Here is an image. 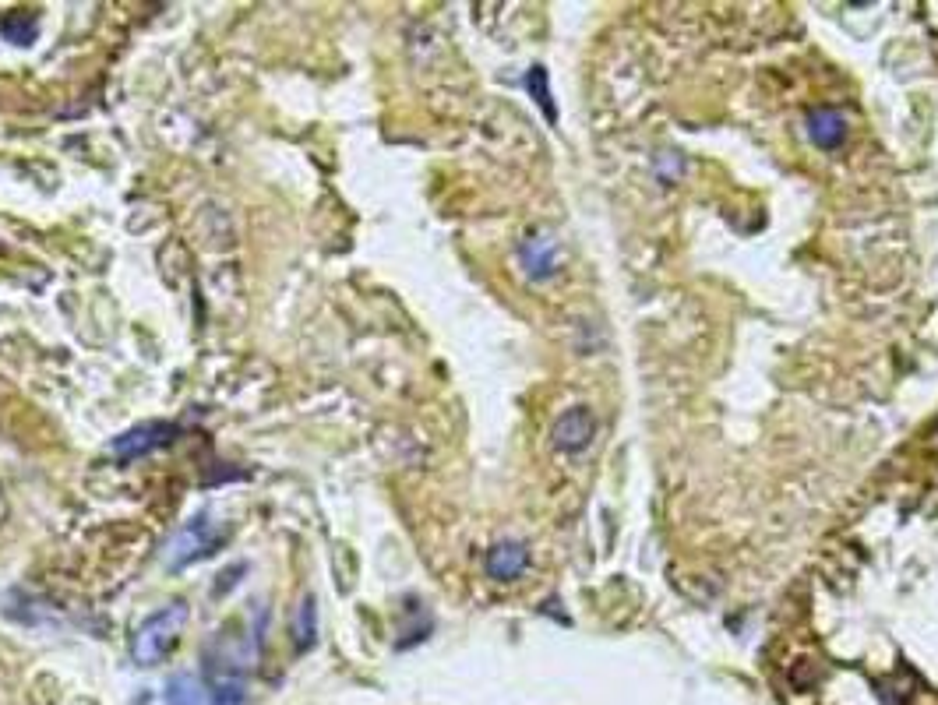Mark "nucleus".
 <instances>
[{
	"label": "nucleus",
	"instance_id": "8",
	"mask_svg": "<svg viewBox=\"0 0 938 705\" xmlns=\"http://www.w3.org/2000/svg\"><path fill=\"white\" fill-rule=\"evenodd\" d=\"M808 131H812V141L819 149H840L847 141V120H843L840 110L826 106V110L808 113Z\"/></svg>",
	"mask_w": 938,
	"mask_h": 705
},
{
	"label": "nucleus",
	"instance_id": "13",
	"mask_svg": "<svg viewBox=\"0 0 938 705\" xmlns=\"http://www.w3.org/2000/svg\"><path fill=\"white\" fill-rule=\"evenodd\" d=\"M4 519H8V498H4V490H0V526H4Z\"/></svg>",
	"mask_w": 938,
	"mask_h": 705
},
{
	"label": "nucleus",
	"instance_id": "4",
	"mask_svg": "<svg viewBox=\"0 0 938 705\" xmlns=\"http://www.w3.org/2000/svg\"><path fill=\"white\" fill-rule=\"evenodd\" d=\"M177 438H180L177 423L149 420V423H138V427H131V431H124L120 438H113L110 441V452L117 455L120 462H134V459H142V455L159 452V448L173 445Z\"/></svg>",
	"mask_w": 938,
	"mask_h": 705
},
{
	"label": "nucleus",
	"instance_id": "3",
	"mask_svg": "<svg viewBox=\"0 0 938 705\" xmlns=\"http://www.w3.org/2000/svg\"><path fill=\"white\" fill-rule=\"evenodd\" d=\"M230 540V526L216 522L212 515H194L191 522L177 529L163 547V568L166 572H184L187 564L205 561Z\"/></svg>",
	"mask_w": 938,
	"mask_h": 705
},
{
	"label": "nucleus",
	"instance_id": "12",
	"mask_svg": "<svg viewBox=\"0 0 938 705\" xmlns=\"http://www.w3.org/2000/svg\"><path fill=\"white\" fill-rule=\"evenodd\" d=\"M526 85H529V92H533V99H536V106L547 113V120H558V110H554V103H551V89H547V71L544 67H533L526 75Z\"/></svg>",
	"mask_w": 938,
	"mask_h": 705
},
{
	"label": "nucleus",
	"instance_id": "2",
	"mask_svg": "<svg viewBox=\"0 0 938 705\" xmlns=\"http://www.w3.org/2000/svg\"><path fill=\"white\" fill-rule=\"evenodd\" d=\"M187 617H191V610H187L184 600L166 603L156 614L145 617V621L134 628V639H131L134 663H138V667H159V663L177 649L180 635H184V628H187Z\"/></svg>",
	"mask_w": 938,
	"mask_h": 705
},
{
	"label": "nucleus",
	"instance_id": "9",
	"mask_svg": "<svg viewBox=\"0 0 938 705\" xmlns=\"http://www.w3.org/2000/svg\"><path fill=\"white\" fill-rule=\"evenodd\" d=\"M290 635H293V649H297V653L314 649V642H318V603H314V596H300L297 610H293V621H290Z\"/></svg>",
	"mask_w": 938,
	"mask_h": 705
},
{
	"label": "nucleus",
	"instance_id": "7",
	"mask_svg": "<svg viewBox=\"0 0 938 705\" xmlns=\"http://www.w3.org/2000/svg\"><path fill=\"white\" fill-rule=\"evenodd\" d=\"M166 705H219V695L201 674H173L166 681Z\"/></svg>",
	"mask_w": 938,
	"mask_h": 705
},
{
	"label": "nucleus",
	"instance_id": "1",
	"mask_svg": "<svg viewBox=\"0 0 938 705\" xmlns=\"http://www.w3.org/2000/svg\"><path fill=\"white\" fill-rule=\"evenodd\" d=\"M261 656V635L244 631L233 635V628L216 631L205 646V681L209 684H247V674L258 667Z\"/></svg>",
	"mask_w": 938,
	"mask_h": 705
},
{
	"label": "nucleus",
	"instance_id": "6",
	"mask_svg": "<svg viewBox=\"0 0 938 705\" xmlns=\"http://www.w3.org/2000/svg\"><path fill=\"white\" fill-rule=\"evenodd\" d=\"M529 568V550L526 543L519 540H501L487 550V575L498 582H512L519 579L522 572Z\"/></svg>",
	"mask_w": 938,
	"mask_h": 705
},
{
	"label": "nucleus",
	"instance_id": "11",
	"mask_svg": "<svg viewBox=\"0 0 938 705\" xmlns=\"http://www.w3.org/2000/svg\"><path fill=\"white\" fill-rule=\"evenodd\" d=\"M0 36L15 46H29L32 39L39 36V25H36V18H25L22 11H11V15L0 22Z\"/></svg>",
	"mask_w": 938,
	"mask_h": 705
},
{
	"label": "nucleus",
	"instance_id": "10",
	"mask_svg": "<svg viewBox=\"0 0 938 705\" xmlns=\"http://www.w3.org/2000/svg\"><path fill=\"white\" fill-rule=\"evenodd\" d=\"M519 254H522V265H526V272L533 275V279H547V275H554V268H558V247L547 237H529Z\"/></svg>",
	"mask_w": 938,
	"mask_h": 705
},
{
	"label": "nucleus",
	"instance_id": "5",
	"mask_svg": "<svg viewBox=\"0 0 938 705\" xmlns=\"http://www.w3.org/2000/svg\"><path fill=\"white\" fill-rule=\"evenodd\" d=\"M593 434H596V416L589 406H575L568 409V413L558 416V423H554L551 431V441L558 452H582V448L593 445Z\"/></svg>",
	"mask_w": 938,
	"mask_h": 705
}]
</instances>
